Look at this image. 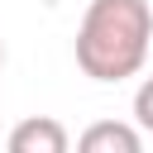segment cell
I'll return each instance as SVG.
<instances>
[{
  "instance_id": "obj_1",
  "label": "cell",
  "mask_w": 153,
  "mask_h": 153,
  "mask_svg": "<svg viewBox=\"0 0 153 153\" xmlns=\"http://www.w3.org/2000/svg\"><path fill=\"white\" fill-rule=\"evenodd\" d=\"M153 10L148 0H91L76 29V67L91 81H124L148 62Z\"/></svg>"
},
{
  "instance_id": "obj_2",
  "label": "cell",
  "mask_w": 153,
  "mask_h": 153,
  "mask_svg": "<svg viewBox=\"0 0 153 153\" xmlns=\"http://www.w3.org/2000/svg\"><path fill=\"white\" fill-rule=\"evenodd\" d=\"M67 148H72L67 129L48 115H29L10 129V153H67Z\"/></svg>"
},
{
  "instance_id": "obj_3",
  "label": "cell",
  "mask_w": 153,
  "mask_h": 153,
  "mask_svg": "<svg viewBox=\"0 0 153 153\" xmlns=\"http://www.w3.org/2000/svg\"><path fill=\"white\" fill-rule=\"evenodd\" d=\"M76 148H81V153H139V148H143V134H139L134 124L100 120V124H91V129L76 139Z\"/></svg>"
},
{
  "instance_id": "obj_4",
  "label": "cell",
  "mask_w": 153,
  "mask_h": 153,
  "mask_svg": "<svg viewBox=\"0 0 153 153\" xmlns=\"http://www.w3.org/2000/svg\"><path fill=\"white\" fill-rule=\"evenodd\" d=\"M134 120L143 134H153V76H143V86L134 91Z\"/></svg>"
},
{
  "instance_id": "obj_5",
  "label": "cell",
  "mask_w": 153,
  "mask_h": 153,
  "mask_svg": "<svg viewBox=\"0 0 153 153\" xmlns=\"http://www.w3.org/2000/svg\"><path fill=\"white\" fill-rule=\"evenodd\" d=\"M0 67H5V43H0Z\"/></svg>"
}]
</instances>
